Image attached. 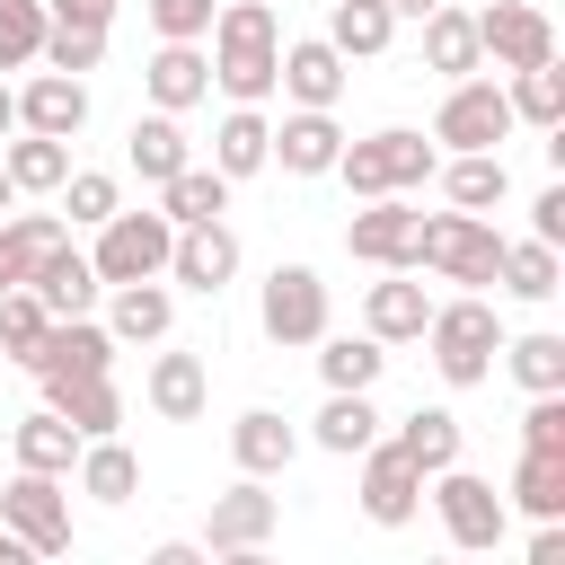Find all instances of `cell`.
<instances>
[{"label":"cell","mask_w":565,"mask_h":565,"mask_svg":"<svg viewBox=\"0 0 565 565\" xmlns=\"http://www.w3.org/2000/svg\"><path fill=\"white\" fill-rule=\"evenodd\" d=\"M0 521L26 539V556H71V494H62V477L18 468V477L0 486Z\"/></svg>","instance_id":"cell-8"},{"label":"cell","mask_w":565,"mask_h":565,"mask_svg":"<svg viewBox=\"0 0 565 565\" xmlns=\"http://www.w3.org/2000/svg\"><path fill=\"white\" fill-rule=\"evenodd\" d=\"M0 362H9V353H0Z\"/></svg>","instance_id":"cell-57"},{"label":"cell","mask_w":565,"mask_h":565,"mask_svg":"<svg viewBox=\"0 0 565 565\" xmlns=\"http://www.w3.org/2000/svg\"><path fill=\"white\" fill-rule=\"evenodd\" d=\"M424 318H433V300H424V282H406V265H388V282L362 291V335H380V344H415Z\"/></svg>","instance_id":"cell-22"},{"label":"cell","mask_w":565,"mask_h":565,"mask_svg":"<svg viewBox=\"0 0 565 565\" xmlns=\"http://www.w3.org/2000/svg\"><path fill=\"white\" fill-rule=\"evenodd\" d=\"M35 62L79 79V71H97V62H106V26H53V18H44V53H35Z\"/></svg>","instance_id":"cell-44"},{"label":"cell","mask_w":565,"mask_h":565,"mask_svg":"<svg viewBox=\"0 0 565 565\" xmlns=\"http://www.w3.org/2000/svg\"><path fill=\"white\" fill-rule=\"evenodd\" d=\"M159 212H168L177 230H185V221H221V212H230V177H221V168H194V159H185V168H177V177L159 185Z\"/></svg>","instance_id":"cell-37"},{"label":"cell","mask_w":565,"mask_h":565,"mask_svg":"<svg viewBox=\"0 0 565 565\" xmlns=\"http://www.w3.org/2000/svg\"><path fill=\"white\" fill-rule=\"evenodd\" d=\"M415 230H424V212L406 203V194H371L353 221H344V256H362V265H406L415 274Z\"/></svg>","instance_id":"cell-11"},{"label":"cell","mask_w":565,"mask_h":565,"mask_svg":"<svg viewBox=\"0 0 565 565\" xmlns=\"http://www.w3.org/2000/svg\"><path fill=\"white\" fill-rule=\"evenodd\" d=\"M291 450H300V433H291L274 406H247V415L230 424V459H238L247 477H282V468H291Z\"/></svg>","instance_id":"cell-25"},{"label":"cell","mask_w":565,"mask_h":565,"mask_svg":"<svg viewBox=\"0 0 565 565\" xmlns=\"http://www.w3.org/2000/svg\"><path fill=\"white\" fill-rule=\"evenodd\" d=\"M512 141V97L494 88V79H450V97H441V115H433V150H503Z\"/></svg>","instance_id":"cell-7"},{"label":"cell","mask_w":565,"mask_h":565,"mask_svg":"<svg viewBox=\"0 0 565 565\" xmlns=\"http://www.w3.org/2000/svg\"><path fill=\"white\" fill-rule=\"evenodd\" d=\"M194 556H203L194 539H159V547H150V565H194Z\"/></svg>","instance_id":"cell-52"},{"label":"cell","mask_w":565,"mask_h":565,"mask_svg":"<svg viewBox=\"0 0 565 565\" xmlns=\"http://www.w3.org/2000/svg\"><path fill=\"white\" fill-rule=\"evenodd\" d=\"M415 265H433L441 282L486 291L494 265H503V230H494L486 212H424V230H415Z\"/></svg>","instance_id":"cell-4"},{"label":"cell","mask_w":565,"mask_h":565,"mask_svg":"<svg viewBox=\"0 0 565 565\" xmlns=\"http://www.w3.org/2000/svg\"><path fill=\"white\" fill-rule=\"evenodd\" d=\"M88 124V79H71V71H35L26 88H18V132H53V141H71Z\"/></svg>","instance_id":"cell-18"},{"label":"cell","mask_w":565,"mask_h":565,"mask_svg":"<svg viewBox=\"0 0 565 565\" xmlns=\"http://www.w3.org/2000/svg\"><path fill=\"white\" fill-rule=\"evenodd\" d=\"M424 9H441V0H388V18H424Z\"/></svg>","instance_id":"cell-55"},{"label":"cell","mask_w":565,"mask_h":565,"mask_svg":"<svg viewBox=\"0 0 565 565\" xmlns=\"http://www.w3.org/2000/svg\"><path fill=\"white\" fill-rule=\"evenodd\" d=\"M0 565H26V539H18L9 521H0Z\"/></svg>","instance_id":"cell-53"},{"label":"cell","mask_w":565,"mask_h":565,"mask_svg":"<svg viewBox=\"0 0 565 565\" xmlns=\"http://www.w3.org/2000/svg\"><path fill=\"white\" fill-rule=\"evenodd\" d=\"M388 371V344L380 335H318V380L327 388H371Z\"/></svg>","instance_id":"cell-38"},{"label":"cell","mask_w":565,"mask_h":565,"mask_svg":"<svg viewBox=\"0 0 565 565\" xmlns=\"http://www.w3.org/2000/svg\"><path fill=\"white\" fill-rule=\"evenodd\" d=\"M115 300H106V335L115 344H159L168 327H177V300H168V282L159 274H141V282H106Z\"/></svg>","instance_id":"cell-21"},{"label":"cell","mask_w":565,"mask_h":565,"mask_svg":"<svg viewBox=\"0 0 565 565\" xmlns=\"http://www.w3.org/2000/svg\"><path fill=\"white\" fill-rule=\"evenodd\" d=\"M512 124H539V132H556L565 124V71L556 62H530V71H512Z\"/></svg>","instance_id":"cell-42"},{"label":"cell","mask_w":565,"mask_h":565,"mask_svg":"<svg viewBox=\"0 0 565 565\" xmlns=\"http://www.w3.org/2000/svg\"><path fill=\"white\" fill-rule=\"evenodd\" d=\"M0 168H9L18 194H53V185L71 177V141H53V132H9V141H0Z\"/></svg>","instance_id":"cell-29"},{"label":"cell","mask_w":565,"mask_h":565,"mask_svg":"<svg viewBox=\"0 0 565 565\" xmlns=\"http://www.w3.org/2000/svg\"><path fill=\"white\" fill-rule=\"evenodd\" d=\"M530 565H565V530H556V521H539V539H530Z\"/></svg>","instance_id":"cell-51"},{"label":"cell","mask_w":565,"mask_h":565,"mask_svg":"<svg viewBox=\"0 0 565 565\" xmlns=\"http://www.w3.org/2000/svg\"><path fill=\"white\" fill-rule=\"evenodd\" d=\"M530 397L539 388H565V335H547V327H530V335H503V353H494Z\"/></svg>","instance_id":"cell-39"},{"label":"cell","mask_w":565,"mask_h":565,"mask_svg":"<svg viewBox=\"0 0 565 565\" xmlns=\"http://www.w3.org/2000/svg\"><path fill=\"white\" fill-rule=\"evenodd\" d=\"M53 194H62V221H88V230H97V221H106V212L124 203V185H115L106 168H71V177H62Z\"/></svg>","instance_id":"cell-45"},{"label":"cell","mask_w":565,"mask_h":565,"mask_svg":"<svg viewBox=\"0 0 565 565\" xmlns=\"http://www.w3.org/2000/svg\"><path fill=\"white\" fill-rule=\"evenodd\" d=\"M26 291H35V300H44L53 318H79V309H97V291H106V282H97V265H88V256H79V247L62 238V247H44V256H35Z\"/></svg>","instance_id":"cell-20"},{"label":"cell","mask_w":565,"mask_h":565,"mask_svg":"<svg viewBox=\"0 0 565 565\" xmlns=\"http://www.w3.org/2000/svg\"><path fill=\"white\" fill-rule=\"evenodd\" d=\"M353 459H362V512H371L380 530H406V521L424 512V468H415L397 441H362Z\"/></svg>","instance_id":"cell-12"},{"label":"cell","mask_w":565,"mask_h":565,"mask_svg":"<svg viewBox=\"0 0 565 565\" xmlns=\"http://www.w3.org/2000/svg\"><path fill=\"white\" fill-rule=\"evenodd\" d=\"M44 53V0H0V71H26Z\"/></svg>","instance_id":"cell-46"},{"label":"cell","mask_w":565,"mask_h":565,"mask_svg":"<svg viewBox=\"0 0 565 565\" xmlns=\"http://www.w3.org/2000/svg\"><path fill=\"white\" fill-rule=\"evenodd\" d=\"M424 71H441V79H468V71H486V44H477V9H424Z\"/></svg>","instance_id":"cell-24"},{"label":"cell","mask_w":565,"mask_h":565,"mask_svg":"<svg viewBox=\"0 0 565 565\" xmlns=\"http://www.w3.org/2000/svg\"><path fill=\"white\" fill-rule=\"evenodd\" d=\"M62 238H71L62 212H0V291H18V282L35 274V256L62 247Z\"/></svg>","instance_id":"cell-26"},{"label":"cell","mask_w":565,"mask_h":565,"mask_svg":"<svg viewBox=\"0 0 565 565\" xmlns=\"http://www.w3.org/2000/svg\"><path fill=\"white\" fill-rule=\"evenodd\" d=\"M141 88H150L159 115H185V106L212 97V53H203V44H159L150 71H141Z\"/></svg>","instance_id":"cell-19"},{"label":"cell","mask_w":565,"mask_h":565,"mask_svg":"<svg viewBox=\"0 0 565 565\" xmlns=\"http://www.w3.org/2000/svg\"><path fill=\"white\" fill-rule=\"evenodd\" d=\"M212 9L221 0H141V18L159 26V44H203L212 35Z\"/></svg>","instance_id":"cell-47"},{"label":"cell","mask_w":565,"mask_h":565,"mask_svg":"<svg viewBox=\"0 0 565 565\" xmlns=\"http://www.w3.org/2000/svg\"><path fill=\"white\" fill-rule=\"evenodd\" d=\"M212 168L238 185V177H256V168H274V124L256 115V106H230L221 115V132H212Z\"/></svg>","instance_id":"cell-27"},{"label":"cell","mask_w":565,"mask_h":565,"mask_svg":"<svg viewBox=\"0 0 565 565\" xmlns=\"http://www.w3.org/2000/svg\"><path fill=\"white\" fill-rule=\"evenodd\" d=\"M530 238L565 247V185H539V203H530Z\"/></svg>","instance_id":"cell-49"},{"label":"cell","mask_w":565,"mask_h":565,"mask_svg":"<svg viewBox=\"0 0 565 565\" xmlns=\"http://www.w3.org/2000/svg\"><path fill=\"white\" fill-rule=\"evenodd\" d=\"M203 397H212L203 353H159V362H150V406H159L168 424H194V415H203Z\"/></svg>","instance_id":"cell-32"},{"label":"cell","mask_w":565,"mask_h":565,"mask_svg":"<svg viewBox=\"0 0 565 565\" xmlns=\"http://www.w3.org/2000/svg\"><path fill=\"white\" fill-rule=\"evenodd\" d=\"M9 132H18V88L0 79V141H9Z\"/></svg>","instance_id":"cell-54"},{"label":"cell","mask_w":565,"mask_h":565,"mask_svg":"<svg viewBox=\"0 0 565 565\" xmlns=\"http://www.w3.org/2000/svg\"><path fill=\"white\" fill-rule=\"evenodd\" d=\"M26 371L35 380H97V371H115V335L79 309V318H53L44 327V344L26 353Z\"/></svg>","instance_id":"cell-14"},{"label":"cell","mask_w":565,"mask_h":565,"mask_svg":"<svg viewBox=\"0 0 565 565\" xmlns=\"http://www.w3.org/2000/svg\"><path fill=\"white\" fill-rule=\"evenodd\" d=\"M309 441H318V450H335V459H353L362 441H380V406H371V388H327V406H318Z\"/></svg>","instance_id":"cell-28"},{"label":"cell","mask_w":565,"mask_h":565,"mask_svg":"<svg viewBox=\"0 0 565 565\" xmlns=\"http://www.w3.org/2000/svg\"><path fill=\"white\" fill-rule=\"evenodd\" d=\"M494 282H503L512 300H556V291H565V256H556L547 238H503Z\"/></svg>","instance_id":"cell-31"},{"label":"cell","mask_w":565,"mask_h":565,"mask_svg":"<svg viewBox=\"0 0 565 565\" xmlns=\"http://www.w3.org/2000/svg\"><path fill=\"white\" fill-rule=\"evenodd\" d=\"M441 194H450L459 212H494V203L512 194V168H503V150H450V168H441Z\"/></svg>","instance_id":"cell-30"},{"label":"cell","mask_w":565,"mask_h":565,"mask_svg":"<svg viewBox=\"0 0 565 565\" xmlns=\"http://www.w3.org/2000/svg\"><path fill=\"white\" fill-rule=\"evenodd\" d=\"M521 450H556L565 459V388H539L521 415Z\"/></svg>","instance_id":"cell-48"},{"label":"cell","mask_w":565,"mask_h":565,"mask_svg":"<svg viewBox=\"0 0 565 565\" xmlns=\"http://www.w3.org/2000/svg\"><path fill=\"white\" fill-rule=\"evenodd\" d=\"M9 450H18V468L71 477V459H79V433H71L53 406H35V415H18V424H9Z\"/></svg>","instance_id":"cell-33"},{"label":"cell","mask_w":565,"mask_h":565,"mask_svg":"<svg viewBox=\"0 0 565 565\" xmlns=\"http://www.w3.org/2000/svg\"><path fill=\"white\" fill-rule=\"evenodd\" d=\"M335 150H344L335 106H291V115L274 124V159H282V177H327Z\"/></svg>","instance_id":"cell-17"},{"label":"cell","mask_w":565,"mask_h":565,"mask_svg":"<svg viewBox=\"0 0 565 565\" xmlns=\"http://www.w3.org/2000/svg\"><path fill=\"white\" fill-rule=\"evenodd\" d=\"M124 159H132V177L141 185H168L177 168H185V132H177V115H132V141H124Z\"/></svg>","instance_id":"cell-35"},{"label":"cell","mask_w":565,"mask_h":565,"mask_svg":"<svg viewBox=\"0 0 565 565\" xmlns=\"http://www.w3.org/2000/svg\"><path fill=\"white\" fill-rule=\"evenodd\" d=\"M388 441H397V450H406V459L433 477V468H450V459H459V415H450V406H415V415H406Z\"/></svg>","instance_id":"cell-40"},{"label":"cell","mask_w":565,"mask_h":565,"mask_svg":"<svg viewBox=\"0 0 565 565\" xmlns=\"http://www.w3.org/2000/svg\"><path fill=\"white\" fill-rule=\"evenodd\" d=\"M415 344H433V371H441L450 388H477V380H494L503 318H494V300H486V291H459V300H433V318H424V335H415Z\"/></svg>","instance_id":"cell-2"},{"label":"cell","mask_w":565,"mask_h":565,"mask_svg":"<svg viewBox=\"0 0 565 565\" xmlns=\"http://www.w3.org/2000/svg\"><path fill=\"white\" fill-rule=\"evenodd\" d=\"M433 486V512H441V539L450 547H503V530H512V503L494 494V477H477V468H433L424 477Z\"/></svg>","instance_id":"cell-5"},{"label":"cell","mask_w":565,"mask_h":565,"mask_svg":"<svg viewBox=\"0 0 565 565\" xmlns=\"http://www.w3.org/2000/svg\"><path fill=\"white\" fill-rule=\"evenodd\" d=\"M433 168H441V150H433L424 132L388 124V132H362V141H344L327 177H344V185H353V203H371V194H415Z\"/></svg>","instance_id":"cell-3"},{"label":"cell","mask_w":565,"mask_h":565,"mask_svg":"<svg viewBox=\"0 0 565 565\" xmlns=\"http://www.w3.org/2000/svg\"><path fill=\"white\" fill-rule=\"evenodd\" d=\"M79 494H97V503H132L141 494V459L115 441V433H97V441H79Z\"/></svg>","instance_id":"cell-34"},{"label":"cell","mask_w":565,"mask_h":565,"mask_svg":"<svg viewBox=\"0 0 565 565\" xmlns=\"http://www.w3.org/2000/svg\"><path fill=\"white\" fill-rule=\"evenodd\" d=\"M388 35H397L388 0H335V9H327V44H335L344 62H371V53H388Z\"/></svg>","instance_id":"cell-36"},{"label":"cell","mask_w":565,"mask_h":565,"mask_svg":"<svg viewBox=\"0 0 565 565\" xmlns=\"http://www.w3.org/2000/svg\"><path fill=\"white\" fill-rule=\"evenodd\" d=\"M0 212H18V185H9V168H0Z\"/></svg>","instance_id":"cell-56"},{"label":"cell","mask_w":565,"mask_h":565,"mask_svg":"<svg viewBox=\"0 0 565 565\" xmlns=\"http://www.w3.org/2000/svg\"><path fill=\"white\" fill-rule=\"evenodd\" d=\"M168 274H177L185 291H203V300H212V291L238 274V230H230V221H185V230H177V247H168Z\"/></svg>","instance_id":"cell-15"},{"label":"cell","mask_w":565,"mask_h":565,"mask_svg":"<svg viewBox=\"0 0 565 565\" xmlns=\"http://www.w3.org/2000/svg\"><path fill=\"white\" fill-rule=\"evenodd\" d=\"M344 53L327 44V35H300V44H282V62H274V88L291 97V106H335L344 97Z\"/></svg>","instance_id":"cell-16"},{"label":"cell","mask_w":565,"mask_h":565,"mask_svg":"<svg viewBox=\"0 0 565 565\" xmlns=\"http://www.w3.org/2000/svg\"><path fill=\"white\" fill-rule=\"evenodd\" d=\"M212 88L230 97V106H265L274 97V62H282V18H274V0H230V9H212Z\"/></svg>","instance_id":"cell-1"},{"label":"cell","mask_w":565,"mask_h":565,"mask_svg":"<svg viewBox=\"0 0 565 565\" xmlns=\"http://www.w3.org/2000/svg\"><path fill=\"white\" fill-rule=\"evenodd\" d=\"M477 44H486L494 71L556 62V26H547V9H530V0H494V9H477Z\"/></svg>","instance_id":"cell-13"},{"label":"cell","mask_w":565,"mask_h":565,"mask_svg":"<svg viewBox=\"0 0 565 565\" xmlns=\"http://www.w3.org/2000/svg\"><path fill=\"white\" fill-rule=\"evenodd\" d=\"M256 327L274 344H318L327 335V282H318V265H274L265 291H256Z\"/></svg>","instance_id":"cell-10"},{"label":"cell","mask_w":565,"mask_h":565,"mask_svg":"<svg viewBox=\"0 0 565 565\" xmlns=\"http://www.w3.org/2000/svg\"><path fill=\"white\" fill-rule=\"evenodd\" d=\"M44 406H53L79 441H97V433L124 424V388H115V371H97V380H44Z\"/></svg>","instance_id":"cell-23"},{"label":"cell","mask_w":565,"mask_h":565,"mask_svg":"<svg viewBox=\"0 0 565 565\" xmlns=\"http://www.w3.org/2000/svg\"><path fill=\"white\" fill-rule=\"evenodd\" d=\"M168 247H177V221L168 212H106L97 221V247H88V265H97V282H141V274H168Z\"/></svg>","instance_id":"cell-6"},{"label":"cell","mask_w":565,"mask_h":565,"mask_svg":"<svg viewBox=\"0 0 565 565\" xmlns=\"http://www.w3.org/2000/svg\"><path fill=\"white\" fill-rule=\"evenodd\" d=\"M503 503H521L530 521H565V459H556V450H521Z\"/></svg>","instance_id":"cell-41"},{"label":"cell","mask_w":565,"mask_h":565,"mask_svg":"<svg viewBox=\"0 0 565 565\" xmlns=\"http://www.w3.org/2000/svg\"><path fill=\"white\" fill-rule=\"evenodd\" d=\"M274 521H282V494H265V477L238 468V486H221L203 512V556H256L274 539Z\"/></svg>","instance_id":"cell-9"},{"label":"cell","mask_w":565,"mask_h":565,"mask_svg":"<svg viewBox=\"0 0 565 565\" xmlns=\"http://www.w3.org/2000/svg\"><path fill=\"white\" fill-rule=\"evenodd\" d=\"M44 327H53V309H44L26 282H18V291H0V353H9V362H26V353L44 344Z\"/></svg>","instance_id":"cell-43"},{"label":"cell","mask_w":565,"mask_h":565,"mask_svg":"<svg viewBox=\"0 0 565 565\" xmlns=\"http://www.w3.org/2000/svg\"><path fill=\"white\" fill-rule=\"evenodd\" d=\"M53 26H115V0H44Z\"/></svg>","instance_id":"cell-50"}]
</instances>
